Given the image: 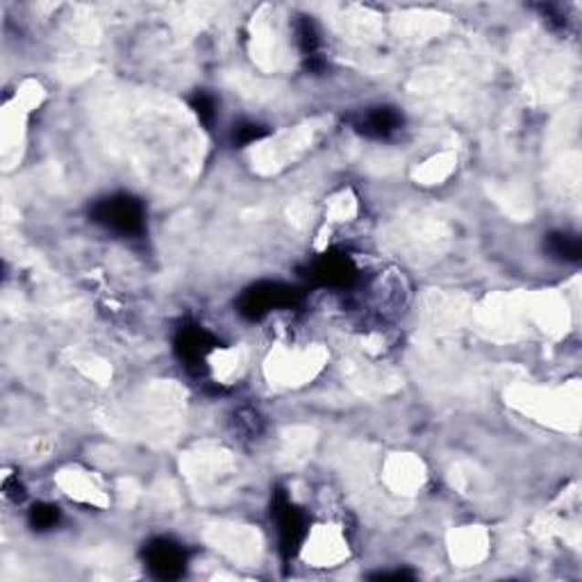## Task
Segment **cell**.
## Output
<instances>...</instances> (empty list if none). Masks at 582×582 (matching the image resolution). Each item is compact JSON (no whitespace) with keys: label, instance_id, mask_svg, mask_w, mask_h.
I'll return each instance as SVG.
<instances>
[{"label":"cell","instance_id":"obj_1","mask_svg":"<svg viewBox=\"0 0 582 582\" xmlns=\"http://www.w3.org/2000/svg\"><path fill=\"white\" fill-rule=\"evenodd\" d=\"M91 218L107 230L123 237L142 235L146 228V212L142 200L130 194H114L98 200L91 209Z\"/></svg>","mask_w":582,"mask_h":582},{"label":"cell","instance_id":"obj_2","mask_svg":"<svg viewBox=\"0 0 582 582\" xmlns=\"http://www.w3.org/2000/svg\"><path fill=\"white\" fill-rule=\"evenodd\" d=\"M146 565L157 578H180L185 574V566H187V553L180 544L171 542V539H153L146 546Z\"/></svg>","mask_w":582,"mask_h":582},{"label":"cell","instance_id":"obj_3","mask_svg":"<svg viewBox=\"0 0 582 582\" xmlns=\"http://www.w3.org/2000/svg\"><path fill=\"white\" fill-rule=\"evenodd\" d=\"M276 524H278V537H280L282 551L287 556H293L298 546L302 542V534H305V524H302V514L291 505L287 496H278L276 501Z\"/></svg>","mask_w":582,"mask_h":582},{"label":"cell","instance_id":"obj_4","mask_svg":"<svg viewBox=\"0 0 582 582\" xmlns=\"http://www.w3.org/2000/svg\"><path fill=\"white\" fill-rule=\"evenodd\" d=\"M293 293L280 285H259L255 290L246 291L241 298V314L249 319H259L262 314L271 312L273 307H282L291 302Z\"/></svg>","mask_w":582,"mask_h":582},{"label":"cell","instance_id":"obj_5","mask_svg":"<svg viewBox=\"0 0 582 582\" xmlns=\"http://www.w3.org/2000/svg\"><path fill=\"white\" fill-rule=\"evenodd\" d=\"M403 123V116L394 110V107H374V110L366 111L365 116L357 123V130L366 137H389L391 132L400 128Z\"/></svg>","mask_w":582,"mask_h":582},{"label":"cell","instance_id":"obj_6","mask_svg":"<svg viewBox=\"0 0 582 582\" xmlns=\"http://www.w3.org/2000/svg\"><path fill=\"white\" fill-rule=\"evenodd\" d=\"M312 276L323 282V285L344 287L355 278V269H353L351 259L344 258V255H325L323 259L314 264Z\"/></svg>","mask_w":582,"mask_h":582},{"label":"cell","instance_id":"obj_7","mask_svg":"<svg viewBox=\"0 0 582 582\" xmlns=\"http://www.w3.org/2000/svg\"><path fill=\"white\" fill-rule=\"evenodd\" d=\"M214 348V339L203 328H185L178 339V351L185 365H203L207 353Z\"/></svg>","mask_w":582,"mask_h":582},{"label":"cell","instance_id":"obj_8","mask_svg":"<svg viewBox=\"0 0 582 582\" xmlns=\"http://www.w3.org/2000/svg\"><path fill=\"white\" fill-rule=\"evenodd\" d=\"M548 253L556 258L565 259V262H578L580 259V239L566 232H553L546 239Z\"/></svg>","mask_w":582,"mask_h":582},{"label":"cell","instance_id":"obj_9","mask_svg":"<svg viewBox=\"0 0 582 582\" xmlns=\"http://www.w3.org/2000/svg\"><path fill=\"white\" fill-rule=\"evenodd\" d=\"M58 521H59V510L55 505H48V503H41V505H35L30 510V524L35 530L55 528Z\"/></svg>","mask_w":582,"mask_h":582},{"label":"cell","instance_id":"obj_10","mask_svg":"<svg viewBox=\"0 0 582 582\" xmlns=\"http://www.w3.org/2000/svg\"><path fill=\"white\" fill-rule=\"evenodd\" d=\"M192 107L196 110V114L200 116V121H205V123H212L214 116H217V111H214V101L209 96L205 94H198L194 98Z\"/></svg>","mask_w":582,"mask_h":582},{"label":"cell","instance_id":"obj_11","mask_svg":"<svg viewBox=\"0 0 582 582\" xmlns=\"http://www.w3.org/2000/svg\"><path fill=\"white\" fill-rule=\"evenodd\" d=\"M264 132H267V130H264L262 125H258V123H244V125H239V128H237L235 142H239V143L258 142L259 137H264Z\"/></svg>","mask_w":582,"mask_h":582}]
</instances>
